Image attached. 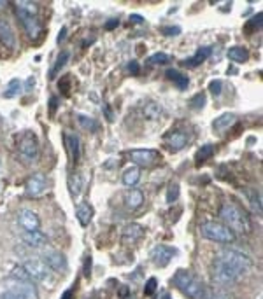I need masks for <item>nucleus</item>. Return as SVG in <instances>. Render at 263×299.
I'll return each mask as SVG.
<instances>
[{"label":"nucleus","instance_id":"1","mask_svg":"<svg viewBox=\"0 0 263 299\" xmlns=\"http://www.w3.org/2000/svg\"><path fill=\"white\" fill-rule=\"evenodd\" d=\"M219 219L223 220L226 227L233 231V233H251L253 231V224L246 212L240 206L233 205V203L226 201L219 206Z\"/></svg>","mask_w":263,"mask_h":299},{"label":"nucleus","instance_id":"2","mask_svg":"<svg viewBox=\"0 0 263 299\" xmlns=\"http://www.w3.org/2000/svg\"><path fill=\"white\" fill-rule=\"evenodd\" d=\"M174 285L177 290L184 294L190 299H205L209 287L198 278L197 275L190 271V269H177L174 275Z\"/></svg>","mask_w":263,"mask_h":299},{"label":"nucleus","instance_id":"3","mask_svg":"<svg viewBox=\"0 0 263 299\" xmlns=\"http://www.w3.org/2000/svg\"><path fill=\"white\" fill-rule=\"evenodd\" d=\"M200 233L205 240H211L214 243L230 245L235 241V233L230 227H226L223 222H216V220H207L200 226Z\"/></svg>","mask_w":263,"mask_h":299},{"label":"nucleus","instance_id":"4","mask_svg":"<svg viewBox=\"0 0 263 299\" xmlns=\"http://www.w3.org/2000/svg\"><path fill=\"white\" fill-rule=\"evenodd\" d=\"M244 276V273H240L237 268L223 262L221 259L214 257L212 261V282L219 287H226V285H233L237 283L240 278Z\"/></svg>","mask_w":263,"mask_h":299},{"label":"nucleus","instance_id":"5","mask_svg":"<svg viewBox=\"0 0 263 299\" xmlns=\"http://www.w3.org/2000/svg\"><path fill=\"white\" fill-rule=\"evenodd\" d=\"M214 257L221 259L223 262L237 268L240 273H244V275H247V273L251 271V268H253V259L247 254H244V252L237 250V248H230V247L221 248Z\"/></svg>","mask_w":263,"mask_h":299},{"label":"nucleus","instance_id":"6","mask_svg":"<svg viewBox=\"0 0 263 299\" xmlns=\"http://www.w3.org/2000/svg\"><path fill=\"white\" fill-rule=\"evenodd\" d=\"M18 154H20V159L23 163H34L39 156V144L37 138L32 131L23 135V138L18 144Z\"/></svg>","mask_w":263,"mask_h":299},{"label":"nucleus","instance_id":"7","mask_svg":"<svg viewBox=\"0 0 263 299\" xmlns=\"http://www.w3.org/2000/svg\"><path fill=\"white\" fill-rule=\"evenodd\" d=\"M21 268L27 271V275L32 280H37V282H46L51 276V269L46 266V262L42 259H30V261L25 262Z\"/></svg>","mask_w":263,"mask_h":299},{"label":"nucleus","instance_id":"8","mask_svg":"<svg viewBox=\"0 0 263 299\" xmlns=\"http://www.w3.org/2000/svg\"><path fill=\"white\" fill-rule=\"evenodd\" d=\"M177 255V250L174 247H169V245H156V247L151 248V261L155 262L158 268H165L170 261Z\"/></svg>","mask_w":263,"mask_h":299},{"label":"nucleus","instance_id":"9","mask_svg":"<svg viewBox=\"0 0 263 299\" xmlns=\"http://www.w3.org/2000/svg\"><path fill=\"white\" fill-rule=\"evenodd\" d=\"M128 158L135 163V166H151L160 158V152L155 149H134L128 152Z\"/></svg>","mask_w":263,"mask_h":299},{"label":"nucleus","instance_id":"10","mask_svg":"<svg viewBox=\"0 0 263 299\" xmlns=\"http://www.w3.org/2000/svg\"><path fill=\"white\" fill-rule=\"evenodd\" d=\"M25 189H27V194L30 196H41V194L46 193L48 189V182H46V177L42 173H35L25 184Z\"/></svg>","mask_w":263,"mask_h":299},{"label":"nucleus","instance_id":"11","mask_svg":"<svg viewBox=\"0 0 263 299\" xmlns=\"http://www.w3.org/2000/svg\"><path fill=\"white\" fill-rule=\"evenodd\" d=\"M42 261H44L46 266H48L49 269H53V271L63 273L67 269V259L63 257V254H60V252H55V250L46 252Z\"/></svg>","mask_w":263,"mask_h":299},{"label":"nucleus","instance_id":"12","mask_svg":"<svg viewBox=\"0 0 263 299\" xmlns=\"http://www.w3.org/2000/svg\"><path fill=\"white\" fill-rule=\"evenodd\" d=\"M165 144H167V147H169L172 152H177V151H181V149L186 147L188 135L184 133V131H181V130L170 131V133L165 135Z\"/></svg>","mask_w":263,"mask_h":299},{"label":"nucleus","instance_id":"13","mask_svg":"<svg viewBox=\"0 0 263 299\" xmlns=\"http://www.w3.org/2000/svg\"><path fill=\"white\" fill-rule=\"evenodd\" d=\"M18 220H20L21 227H23L25 231H37V229H41V219H39V215L35 212H32V210H28V208L21 210Z\"/></svg>","mask_w":263,"mask_h":299},{"label":"nucleus","instance_id":"14","mask_svg":"<svg viewBox=\"0 0 263 299\" xmlns=\"http://www.w3.org/2000/svg\"><path fill=\"white\" fill-rule=\"evenodd\" d=\"M146 229L141 226V224H135L132 222L128 226H125V229H123V234H121V241L125 245H132V243H137L139 240H141L142 236H144Z\"/></svg>","mask_w":263,"mask_h":299},{"label":"nucleus","instance_id":"15","mask_svg":"<svg viewBox=\"0 0 263 299\" xmlns=\"http://www.w3.org/2000/svg\"><path fill=\"white\" fill-rule=\"evenodd\" d=\"M11 292L14 294H20L23 299H39L37 296V290L35 287L32 285V282H23V280H16V282L11 285Z\"/></svg>","mask_w":263,"mask_h":299},{"label":"nucleus","instance_id":"16","mask_svg":"<svg viewBox=\"0 0 263 299\" xmlns=\"http://www.w3.org/2000/svg\"><path fill=\"white\" fill-rule=\"evenodd\" d=\"M21 240H23L28 247H34V248H41V247H44V245L48 243V236H46L41 229H37V231H25V233L21 234Z\"/></svg>","mask_w":263,"mask_h":299},{"label":"nucleus","instance_id":"17","mask_svg":"<svg viewBox=\"0 0 263 299\" xmlns=\"http://www.w3.org/2000/svg\"><path fill=\"white\" fill-rule=\"evenodd\" d=\"M211 53H212V48H209V46H204V48L197 49V53H195L193 56H190V58H186L183 63L186 67H190V69H193V67H198L200 63H204L205 60L211 56Z\"/></svg>","mask_w":263,"mask_h":299},{"label":"nucleus","instance_id":"18","mask_svg":"<svg viewBox=\"0 0 263 299\" xmlns=\"http://www.w3.org/2000/svg\"><path fill=\"white\" fill-rule=\"evenodd\" d=\"M16 13L18 16H32L37 18L39 6L35 2H28V0H20L16 2Z\"/></svg>","mask_w":263,"mask_h":299},{"label":"nucleus","instance_id":"19","mask_svg":"<svg viewBox=\"0 0 263 299\" xmlns=\"http://www.w3.org/2000/svg\"><path fill=\"white\" fill-rule=\"evenodd\" d=\"M84 184H86V180H84L83 173L77 172V173H74V175H70V179H69V191H70V194H72L74 198H77L81 193H83Z\"/></svg>","mask_w":263,"mask_h":299},{"label":"nucleus","instance_id":"20","mask_svg":"<svg viewBox=\"0 0 263 299\" xmlns=\"http://www.w3.org/2000/svg\"><path fill=\"white\" fill-rule=\"evenodd\" d=\"M76 215L81 226H88V224L91 222V219H93V206H91L90 203H81V205L77 206Z\"/></svg>","mask_w":263,"mask_h":299},{"label":"nucleus","instance_id":"21","mask_svg":"<svg viewBox=\"0 0 263 299\" xmlns=\"http://www.w3.org/2000/svg\"><path fill=\"white\" fill-rule=\"evenodd\" d=\"M123 184H125L126 187H134L135 184L141 180V168L139 166H128V168L123 172V177H121Z\"/></svg>","mask_w":263,"mask_h":299},{"label":"nucleus","instance_id":"22","mask_svg":"<svg viewBox=\"0 0 263 299\" xmlns=\"http://www.w3.org/2000/svg\"><path fill=\"white\" fill-rule=\"evenodd\" d=\"M0 42H2L6 48H14V34L13 28L9 27L7 21H0Z\"/></svg>","mask_w":263,"mask_h":299},{"label":"nucleus","instance_id":"23","mask_svg":"<svg viewBox=\"0 0 263 299\" xmlns=\"http://www.w3.org/2000/svg\"><path fill=\"white\" fill-rule=\"evenodd\" d=\"M226 55L235 63H246L247 60H249V51H247L246 48H242V46H233V48L228 49Z\"/></svg>","mask_w":263,"mask_h":299},{"label":"nucleus","instance_id":"24","mask_svg":"<svg viewBox=\"0 0 263 299\" xmlns=\"http://www.w3.org/2000/svg\"><path fill=\"white\" fill-rule=\"evenodd\" d=\"M125 201H126V206H128L130 210L139 208V206L144 203V193H142L141 189H130L125 196Z\"/></svg>","mask_w":263,"mask_h":299},{"label":"nucleus","instance_id":"25","mask_svg":"<svg viewBox=\"0 0 263 299\" xmlns=\"http://www.w3.org/2000/svg\"><path fill=\"white\" fill-rule=\"evenodd\" d=\"M21 18V23H23L25 30L28 32V35L30 37H37L39 34H41V25H39L37 18H32V16H20Z\"/></svg>","mask_w":263,"mask_h":299},{"label":"nucleus","instance_id":"26","mask_svg":"<svg viewBox=\"0 0 263 299\" xmlns=\"http://www.w3.org/2000/svg\"><path fill=\"white\" fill-rule=\"evenodd\" d=\"M235 121H237L235 114H223V116L216 117L214 123H212V128H214V130H218V131L228 130V128L232 126Z\"/></svg>","mask_w":263,"mask_h":299},{"label":"nucleus","instance_id":"27","mask_svg":"<svg viewBox=\"0 0 263 299\" xmlns=\"http://www.w3.org/2000/svg\"><path fill=\"white\" fill-rule=\"evenodd\" d=\"M167 77H169V79L172 81L179 90H186L188 84H190V79H188L186 76H183L179 70H174V69L167 70Z\"/></svg>","mask_w":263,"mask_h":299},{"label":"nucleus","instance_id":"28","mask_svg":"<svg viewBox=\"0 0 263 299\" xmlns=\"http://www.w3.org/2000/svg\"><path fill=\"white\" fill-rule=\"evenodd\" d=\"M65 140H67V144H69V149H70V154H72V159H74V161H79L81 145H79V138H77V135L67 133L65 135Z\"/></svg>","mask_w":263,"mask_h":299},{"label":"nucleus","instance_id":"29","mask_svg":"<svg viewBox=\"0 0 263 299\" xmlns=\"http://www.w3.org/2000/svg\"><path fill=\"white\" fill-rule=\"evenodd\" d=\"M142 114H144L146 119L153 121V119H158L160 114H162V105L156 102H149L148 105L144 107V110H142Z\"/></svg>","mask_w":263,"mask_h":299},{"label":"nucleus","instance_id":"30","mask_svg":"<svg viewBox=\"0 0 263 299\" xmlns=\"http://www.w3.org/2000/svg\"><path fill=\"white\" fill-rule=\"evenodd\" d=\"M23 86H21V81L20 79H11L9 84H7L6 91H4V98H14L21 93Z\"/></svg>","mask_w":263,"mask_h":299},{"label":"nucleus","instance_id":"31","mask_svg":"<svg viewBox=\"0 0 263 299\" xmlns=\"http://www.w3.org/2000/svg\"><path fill=\"white\" fill-rule=\"evenodd\" d=\"M70 60V53L69 51H62L58 55V58H56V63H55V67L51 69V72H49V76H51V79L53 77H56V74L60 72V70L63 69V67L67 65V62Z\"/></svg>","mask_w":263,"mask_h":299},{"label":"nucleus","instance_id":"32","mask_svg":"<svg viewBox=\"0 0 263 299\" xmlns=\"http://www.w3.org/2000/svg\"><path fill=\"white\" fill-rule=\"evenodd\" d=\"M212 154H214V145H211V144L202 145V147L198 149V152H197V165H202V163H205Z\"/></svg>","mask_w":263,"mask_h":299},{"label":"nucleus","instance_id":"33","mask_svg":"<svg viewBox=\"0 0 263 299\" xmlns=\"http://www.w3.org/2000/svg\"><path fill=\"white\" fill-rule=\"evenodd\" d=\"M246 196H247V199H249V203H251V206H253L254 212L261 213V196H260V193L254 191V189H247Z\"/></svg>","mask_w":263,"mask_h":299},{"label":"nucleus","instance_id":"34","mask_svg":"<svg viewBox=\"0 0 263 299\" xmlns=\"http://www.w3.org/2000/svg\"><path fill=\"white\" fill-rule=\"evenodd\" d=\"M77 123L88 131H97L98 130V123L93 119V117H88V116H77Z\"/></svg>","mask_w":263,"mask_h":299},{"label":"nucleus","instance_id":"35","mask_svg":"<svg viewBox=\"0 0 263 299\" xmlns=\"http://www.w3.org/2000/svg\"><path fill=\"white\" fill-rule=\"evenodd\" d=\"M205 299H232V296L228 292H225L223 289H219V287H216V289H207Z\"/></svg>","mask_w":263,"mask_h":299},{"label":"nucleus","instance_id":"36","mask_svg":"<svg viewBox=\"0 0 263 299\" xmlns=\"http://www.w3.org/2000/svg\"><path fill=\"white\" fill-rule=\"evenodd\" d=\"M170 62V56L167 53H155L153 56H149V63L151 65H165Z\"/></svg>","mask_w":263,"mask_h":299},{"label":"nucleus","instance_id":"37","mask_svg":"<svg viewBox=\"0 0 263 299\" xmlns=\"http://www.w3.org/2000/svg\"><path fill=\"white\" fill-rule=\"evenodd\" d=\"M179 198V184H172L167 191V203H174Z\"/></svg>","mask_w":263,"mask_h":299},{"label":"nucleus","instance_id":"38","mask_svg":"<svg viewBox=\"0 0 263 299\" xmlns=\"http://www.w3.org/2000/svg\"><path fill=\"white\" fill-rule=\"evenodd\" d=\"M11 275H13L14 280H23V282H32V278L27 275V271H25L23 268H14Z\"/></svg>","mask_w":263,"mask_h":299},{"label":"nucleus","instance_id":"39","mask_svg":"<svg viewBox=\"0 0 263 299\" xmlns=\"http://www.w3.org/2000/svg\"><path fill=\"white\" fill-rule=\"evenodd\" d=\"M156 287H158V282H156V278H149L148 282H146V287H144V294L146 296H153L156 290Z\"/></svg>","mask_w":263,"mask_h":299},{"label":"nucleus","instance_id":"40","mask_svg":"<svg viewBox=\"0 0 263 299\" xmlns=\"http://www.w3.org/2000/svg\"><path fill=\"white\" fill-rule=\"evenodd\" d=\"M204 103H205V95L204 93L197 95V97L191 100V109H202V107H204Z\"/></svg>","mask_w":263,"mask_h":299},{"label":"nucleus","instance_id":"41","mask_svg":"<svg viewBox=\"0 0 263 299\" xmlns=\"http://www.w3.org/2000/svg\"><path fill=\"white\" fill-rule=\"evenodd\" d=\"M221 88H223V83L219 79L212 81V83L209 84V90H211V93L214 95V97H218V95L221 93Z\"/></svg>","mask_w":263,"mask_h":299},{"label":"nucleus","instance_id":"42","mask_svg":"<svg viewBox=\"0 0 263 299\" xmlns=\"http://www.w3.org/2000/svg\"><path fill=\"white\" fill-rule=\"evenodd\" d=\"M162 34L169 35V37H176V35L181 34V28L179 27H163L162 28Z\"/></svg>","mask_w":263,"mask_h":299},{"label":"nucleus","instance_id":"43","mask_svg":"<svg viewBox=\"0 0 263 299\" xmlns=\"http://www.w3.org/2000/svg\"><path fill=\"white\" fill-rule=\"evenodd\" d=\"M84 276H86V278L91 276V255L90 254H88L86 259H84Z\"/></svg>","mask_w":263,"mask_h":299},{"label":"nucleus","instance_id":"44","mask_svg":"<svg viewBox=\"0 0 263 299\" xmlns=\"http://www.w3.org/2000/svg\"><path fill=\"white\" fill-rule=\"evenodd\" d=\"M128 72L132 74V76H137V74H139V63L137 62H130L128 63Z\"/></svg>","mask_w":263,"mask_h":299},{"label":"nucleus","instance_id":"45","mask_svg":"<svg viewBox=\"0 0 263 299\" xmlns=\"http://www.w3.org/2000/svg\"><path fill=\"white\" fill-rule=\"evenodd\" d=\"M35 86V77H28L27 79V84H25V88L23 90L25 91H32V88Z\"/></svg>","mask_w":263,"mask_h":299},{"label":"nucleus","instance_id":"46","mask_svg":"<svg viewBox=\"0 0 263 299\" xmlns=\"http://www.w3.org/2000/svg\"><path fill=\"white\" fill-rule=\"evenodd\" d=\"M2 299H23V297H21L20 294H14V292H11V290H9V292L4 294Z\"/></svg>","mask_w":263,"mask_h":299},{"label":"nucleus","instance_id":"47","mask_svg":"<svg viewBox=\"0 0 263 299\" xmlns=\"http://www.w3.org/2000/svg\"><path fill=\"white\" fill-rule=\"evenodd\" d=\"M130 21H132V23H144V18L139 16V14H132V16H130Z\"/></svg>","mask_w":263,"mask_h":299},{"label":"nucleus","instance_id":"48","mask_svg":"<svg viewBox=\"0 0 263 299\" xmlns=\"http://www.w3.org/2000/svg\"><path fill=\"white\" fill-rule=\"evenodd\" d=\"M72 297H74V289H67L62 296V299H72Z\"/></svg>","mask_w":263,"mask_h":299},{"label":"nucleus","instance_id":"49","mask_svg":"<svg viewBox=\"0 0 263 299\" xmlns=\"http://www.w3.org/2000/svg\"><path fill=\"white\" fill-rule=\"evenodd\" d=\"M65 37H67V28L63 27L62 30H60V35H58V42H63V41H65Z\"/></svg>","mask_w":263,"mask_h":299},{"label":"nucleus","instance_id":"50","mask_svg":"<svg viewBox=\"0 0 263 299\" xmlns=\"http://www.w3.org/2000/svg\"><path fill=\"white\" fill-rule=\"evenodd\" d=\"M104 110H105V116H107V121H112V112H111V109H109V107L105 105Z\"/></svg>","mask_w":263,"mask_h":299},{"label":"nucleus","instance_id":"51","mask_svg":"<svg viewBox=\"0 0 263 299\" xmlns=\"http://www.w3.org/2000/svg\"><path fill=\"white\" fill-rule=\"evenodd\" d=\"M105 27H107L109 30H111V28H114V27H118V20H112V21H109V23L105 25Z\"/></svg>","mask_w":263,"mask_h":299},{"label":"nucleus","instance_id":"52","mask_svg":"<svg viewBox=\"0 0 263 299\" xmlns=\"http://www.w3.org/2000/svg\"><path fill=\"white\" fill-rule=\"evenodd\" d=\"M55 107H56V98L53 97V98H51V110H55Z\"/></svg>","mask_w":263,"mask_h":299},{"label":"nucleus","instance_id":"53","mask_svg":"<svg viewBox=\"0 0 263 299\" xmlns=\"http://www.w3.org/2000/svg\"><path fill=\"white\" fill-rule=\"evenodd\" d=\"M4 6H6V2H0V9H2Z\"/></svg>","mask_w":263,"mask_h":299},{"label":"nucleus","instance_id":"54","mask_svg":"<svg viewBox=\"0 0 263 299\" xmlns=\"http://www.w3.org/2000/svg\"><path fill=\"white\" fill-rule=\"evenodd\" d=\"M125 299H134V296H128V297H125Z\"/></svg>","mask_w":263,"mask_h":299}]
</instances>
